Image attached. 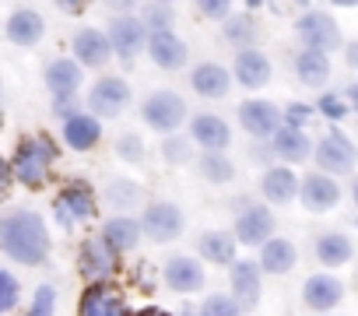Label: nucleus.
Returning a JSON list of instances; mask_svg holds the SVG:
<instances>
[{
    "label": "nucleus",
    "instance_id": "obj_41",
    "mask_svg": "<svg viewBox=\"0 0 358 316\" xmlns=\"http://www.w3.org/2000/svg\"><path fill=\"white\" fill-rule=\"evenodd\" d=\"M116 151L127 158V162H141V158H144V144H141L134 134H123L120 144H116Z\"/></svg>",
    "mask_w": 358,
    "mask_h": 316
},
{
    "label": "nucleus",
    "instance_id": "obj_37",
    "mask_svg": "<svg viewBox=\"0 0 358 316\" xmlns=\"http://www.w3.org/2000/svg\"><path fill=\"white\" fill-rule=\"evenodd\" d=\"M316 109L327 116V120H344L348 113H351V106H348V99L344 95H334V92H327L320 102H316Z\"/></svg>",
    "mask_w": 358,
    "mask_h": 316
},
{
    "label": "nucleus",
    "instance_id": "obj_51",
    "mask_svg": "<svg viewBox=\"0 0 358 316\" xmlns=\"http://www.w3.org/2000/svg\"><path fill=\"white\" fill-rule=\"evenodd\" d=\"M137 316H169V313H162V309H141Z\"/></svg>",
    "mask_w": 358,
    "mask_h": 316
},
{
    "label": "nucleus",
    "instance_id": "obj_46",
    "mask_svg": "<svg viewBox=\"0 0 358 316\" xmlns=\"http://www.w3.org/2000/svg\"><path fill=\"white\" fill-rule=\"evenodd\" d=\"M57 8H60L64 15H85L88 0H57Z\"/></svg>",
    "mask_w": 358,
    "mask_h": 316
},
{
    "label": "nucleus",
    "instance_id": "obj_52",
    "mask_svg": "<svg viewBox=\"0 0 358 316\" xmlns=\"http://www.w3.org/2000/svg\"><path fill=\"white\" fill-rule=\"evenodd\" d=\"M351 201H355V204H358V180H355V183H351Z\"/></svg>",
    "mask_w": 358,
    "mask_h": 316
},
{
    "label": "nucleus",
    "instance_id": "obj_48",
    "mask_svg": "<svg viewBox=\"0 0 358 316\" xmlns=\"http://www.w3.org/2000/svg\"><path fill=\"white\" fill-rule=\"evenodd\" d=\"M8 187H11V166L4 162V158H0V197L8 194Z\"/></svg>",
    "mask_w": 358,
    "mask_h": 316
},
{
    "label": "nucleus",
    "instance_id": "obj_8",
    "mask_svg": "<svg viewBox=\"0 0 358 316\" xmlns=\"http://www.w3.org/2000/svg\"><path fill=\"white\" fill-rule=\"evenodd\" d=\"M130 102V85L123 78H102L88 92V106L95 116H120Z\"/></svg>",
    "mask_w": 358,
    "mask_h": 316
},
{
    "label": "nucleus",
    "instance_id": "obj_57",
    "mask_svg": "<svg viewBox=\"0 0 358 316\" xmlns=\"http://www.w3.org/2000/svg\"><path fill=\"white\" fill-rule=\"evenodd\" d=\"M355 225H358V218H355Z\"/></svg>",
    "mask_w": 358,
    "mask_h": 316
},
{
    "label": "nucleus",
    "instance_id": "obj_23",
    "mask_svg": "<svg viewBox=\"0 0 358 316\" xmlns=\"http://www.w3.org/2000/svg\"><path fill=\"white\" fill-rule=\"evenodd\" d=\"M46 88L53 92V99H74V92L81 88V64L78 60H53L46 67Z\"/></svg>",
    "mask_w": 358,
    "mask_h": 316
},
{
    "label": "nucleus",
    "instance_id": "obj_29",
    "mask_svg": "<svg viewBox=\"0 0 358 316\" xmlns=\"http://www.w3.org/2000/svg\"><path fill=\"white\" fill-rule=\"evenodd\" d=\"M316 257H320L323 267H341V264H348L355 257V246H351V239L344 232H323L316 239Z\"/></svg>",
    "mask_w": 358,
    "mask_h": 316
},
{
    "label": "nucleus",
    "instance_id": "obj_43",
    "mask_svg": "<svg viewBox=\"0 0 358 316\" xmlns=\"http://www.w3.org/2000/svg\"><path fill=\"white\" fill-rule=\"evenodd\" d=\"M109 197H113L116 204H134V201H137V187H134L130 180H116L113 190H109Z\"/></svg>",
    "mask_w": 358,
    "mask_h": 316
},
{
    "label": "nucleus",
    "instance_id": "obj_42",
    "mask_svg": "<svg viewBox=\"0 0 358 316\" xmlns=\"http://www.w3.org/2000/svg\"><path fill=\"white\" fill-rule=\"evenodd\" d=\"M194 4H197V11L208 15V18H225V15L232 11V0H194Z\"/></svg>",
    "mask_w": 358,
    "mask_h": 316
},
{
    "label": "nucleus",
    "instance_id": "obj_35",
    "mask_svg": "<svg viewBox=\"0 0 358 316\" xmlns=\"http://www.w3.org/2000/svg\"><path fill=\"white\" fill-rule=\"evenodd\" d=\"M141 22H144V29H151V32H162V29H172L176 15H172V8L165 4V0H155V4L141 8Z\"/></svg>",
    "mask_w": 358,
    "mask_h": 316
},
{
    "label": "nucleus",
    "instance_id": "obj_20",
    "mask_svg": "<svg viewBox=\"0 0 358 316\" xmlns=\"http://www.w3.org/2000/svg\"><path fill=\"white\" fill-rule=\"evenodd\" d=\"M165 285L172 292H197L204 285V267L194 260V257H172L165 264Z\"/></svg>",
    "mask_w": 358,
    "mask_h": 316
},
{
    "label": "nucleus",
    "instance_id": "obj_9",
    "mask_svg": "<svg viewBox=\"0 0 358 316\" xmlns=\"http://www.w3.org/2000/svg\"><path fill=\"white\" fill-rule=\"evenodd\" d=\"M57 215H60V225H64V229H71L74 222H92V218H95L92 187H88V183H71V187L57 197Z\"/></svg>",
    "mask_w": 358,
    "mask_h": 316
},
{
    "label": "nucleus",
    "instance_id": "obj_22",
    "mask_svg": "<svg viewBox=\"0 0 358 316\" xmlns=\"http://www.w3.org/2000/svg\"><path fill=\"white\" fill-rule=\"evenodd\" d=\"M232 299L243 309H253L260 302V267L253 260L232 264Z\"/></svg>",
    "mask_w": 358,
    "mask_h": 316
},
{
    "label": "nucleus",
    "instance_id": "obj_7",
    "mask_svg": "<svg viewBox=\"0 0 358 316\" xmlns=\"http://www.w3.org/2000/svg\"><path fill=\"white\" fill-rule=\"evenodd\" d=\"M141 229H144L155 243H169V239H176L179 232H183V211H179L176 204L158 201V204H151V208L141 215Z\"/></svg>",
    "mask_w": 358,
    "mask_h": 316
},
{
    "label": "nucleus",
    "instance_id": "obj_53",
    "mask_svg": "<svg viewBox=\"0 0 358 316\" xmlns=\"http://www.w3.org/2000/svg\"><path fill=\"white\" fill-rule=\"evenodd\" d=\"M246 4H250V8H264V4H267V0H246Z\"/></svg>",
    "mask_w": 358,
    "mask_h": 316
},
{
    "label": "nucleus",
    "instance_id": "obj_26",
    "mask_svg": "<svg viewBox=\"0 0 358 316\" xmlns=\"http://www.w3.org/2000/svg\"><path fill=\"white\" fill-rule=\"evenodd\" d=\"M190 85H194V92L204 95V99H222V95H229V88H232V74H229L222 64H197Z\"/></svg>",
    "mask_w": 358,
    "mask_h": 316
},
{
    "label": "nucleus",
    "instance_id": "obj_36",
    "mask_svg": "<svg viewBox=\"0 0 358 316\" xmlns=\"http://www.w3.org/2000/svg\"><path fill=\"white\" fill-rule=\"evenodd\" d=\"M201 316H243V306L232 295H211L201 309Z\"/></svg>",
    "mask_w": 358,
    "mask_h": 316
},
{
    "label": "nucleus",
    "instance_id": "obj_24",
    "mask_svg": "<svg viewBox=\"0 0 358 316\" xmlns=\"http://www.w3.org/2000/svg\"><path fill=\"white\" fill-rule=\"evenodd\" d=\"M295 74H299V81H302L306 88H323V85L330 81V53L306 46V50L295 57Z\"/></svg>",
    "mask_w": 358,
    "mask_h": 316
},
{
    "label": "nucleus",
    "instance_id": "obj_10",
    "mask_svg": "<svg viewBox=\"0 0 358 316\" xmlns=\"http://www.w3.org/2000/svg\"><path fill=\"white\" fill-rule=\"evenodd\" d=\"M148 57H151L162 71H179V67L187 64L190 50H187V43L179 39L172 29H162V32H151V36H148Z\"/></svg>",
    "mask_w": 358,
    "mask_h": 316
},
{
    "label": "nucleus",
    "instance_id": "obj_17",
    "mask_svg": "<svg viewBox=\"0 0 358 316\" xmlns=\"http://www.w3.org/2000/svg\"><path fill=\"white\" fill-rule=\"evenodd\" d=\"M302 299H306L309 309L327 313V309H334V306L344 299V285H341L334 274H313V278L302 285Z\"/></svg>",
    "mask_w": 358,
    "mask_h": 316
},
{
    "label": "nucleus",
    "instance_id": "obj_5",
    "mask_svg": "<svg viewBox=\"0 0 358 316\" xmlns=\"http://www.w3.org/2000/svg\"><path fill=\"white\" fill-rule=\"evenodd\" d=\"M183 116H187V102L176 92H151L144 99V120L158 134H172L179 123H183Z\"/></svg>",
    "mask_w": 358,
    "mask_h": 316
},
{
    "label": "nucleus",
    "instance_id": "obj_18",
    "mask_svg": "<svg viewBox=\"0 0 358 316\" xmlns=\"http://www.w3.org/2000/svg\"><path fill=\"white\" fill-rule=\"evenodd\" d=\"M271 144H274V155L281 158V162H306L309 151H313L309 134L302 127H288V123H281L271 134Z\"/></svg>",
    "mask_w": 358,
    "mask_h": 316
},
{
    "label": "nucleus",
    "instance_id": "obj_32",
    "mask_svg": "<svg viewBox=\"0 0 358 316\" xmlns=\"http://www.w3.org/2000/svg\"><path fill=\"white\" fill-rule=\"evenodd\" d=\"M137 236H141V225H137L134 218H109V222L102 225V239H106L116 253L137 246Z\"/></svg>",
    "mask_w": 358,
    "mask_h": 316
},
{
    "label": "nucleus",
    "instance_id": "obj_40",
    "mask_svg": "<svg viewBox=\"0 0 358 316\" xmlns=\"http://www.w3.org/2000/svg\"><path fill=\"white\" fill-rule=\"evenodd\" d=\"M309 120H313V106H302V102H292L281 116V123H288V127H306Z\"/></svg>",
    "mask_w": 358,
    "mask_h": 316
},
{
    "label": "nucleus",
    "instance_id": "obj_44",
    "mask_svg": "<svg viewBox=\"0 0 358 316\" xmlns=\"http://www.w3.org/2000/svg\"><path fill=\"white\" fill-rule=\"evenodd\" d=\"M187 151L190 148L183 141H172V137L165 141V158H169V162H187Z\"/></svg>",
    "mask_w": 358,
    "mask_h": 316
},
{
    "label": "nucleus",
    "instance_id": "obj_56",
    "mask_svg": "<svg viewBox=\"0 0 358 316\" xmlns=\"http://www.w3.org/2000/svg\"><path fill=\"white\" fill-rule=\"evenodd\" d=\"M165 4H172V0H165Z\"/></svg>",
    "mask_w": 358,
    "mask_h": 316
},
{
    "label": "nucleus",
    "instance_id": "obj_21",
    "mask_svg": "<svg viewBox=\"0 0 358 316\" xmlns=\"http://www.w3.org/2000/svg\"><path fill=\"white\" fill-rule=\"evenodd\" d=\"M113 271H116V250H113L102 236H99V239H88L85 250H81V274L102 281V278H109Z\"/></svg>",
    "mask_w": 358,
    "mask_h": 316
},
{
    "label": "nucleus",
    "instance_id": "obj_31",
    "mask_svg": "<svg viewBox=\"0 0 358 316\" xmlns=\"http://www.w3.org/2000/svg\"><path fill=\"white\" fill-rule=\"evenodd\" d=\"M197 250L211 264H232L236 260V236L232 232H204Z\"/></svg>",
    "mask_w": 358,
    "mask_h": 316
},
{
    "label": "nucleus",
    "instance_id": "obj_55",
    "mask_svg": "<svg viewBox=\"0 0 358 316\" xmlns=\"http://www.w3.org/2000/svg\"><path fill=\"white\" fill-rule=\"evenodd\" d=\"M183 316H194V313H183Z\"/></svg>",
    "mask_w": 358,
    "mask_h": 316
},
{
    "label": "nucleus",
    "instance_id": "obj_27",
    "mask_svg": "<svg viewBox=\"0 0 358 316\" xmlns=\"http://www.w3.org/2000/svg\"><path fill=\"white\" fill-rule=\"evenodd\" d=\"M99 137H102V127H99L95 116H88V113H74V116H67V123H64V141H67L74 151H88V148H95Z\"/></svg>",
    "mask_w": 358,
    "mask_h": 316
},
{
    "label": "nucleus",
    "instance_id": "obj_28",
    "mask_svg": "<svg viewBox=\"0 0 358 316\" xmlns=\"http://www.w3.org/2000/svg\"><path fill=\"white\" fill-rule=\"evenodd\" d=\"M260 190H264V197L271 201V204H288V201H295V194H299V180H295V173L292 169H267L264 173V183H260Z\"/></svg>",
    "mask_w": 358,
    "mask_h": 316
},
{
    "label": "nucleus",
    "instance_id": "obj_6",
    "mask_svg": "<svg viewBox=\"0 0 358 316\" xmlns=\"http://www.w3.org/2000/svg\"><path fill=\"white\" fill-rule=\"evenodd\" d=\"M109 46L120 60H134L141 53V46H148V29L137 15H116L109 22Z\"/></svg>",
    "mask_w": 358,
    "mask_h": 316
},
{
    "label": "nucleus",
    "instance_id": "obj_15",
    "mask_svg": "<svg viewBox=\"0 0 358 316\" xmlns=\"http://www.w3.org/2000/svg\"><path fill=\"white\" fill-rule=\"evenodd\" d=\"M271 232H274V215H271L264 204L246 208V211L239 215V222H236V239L246 243V246H260V243H267Z\"/></svg>",
    "mask_w": 358,
    "mask_h": 316
},
{
    "label": "nucleus",
    "instance_id": "obj_3",
    "mask_svg": "<svg viewBox=\"0 0 358 316\" xmlns=\"http://www.w3.org/2000/svg\"><path fill=\"white\" fill-rule=\"evenodd\" d=\"M313 151H316L320 173H327V176H348L358 166V151H355V144L341 130H330Z\"/></svg>",
    "mask_w": 358,
    "mask_h": 316
},
{
    "label": "nucleus",
    "instance_id": "obj_13",
    "mask_svg": "<svg viewBox=\"0 0 358 316\" xmlns=\"http://www.w3.org/2000/svg\"><path fill=\"white\" fill-rule=\"evenodd\" d=\"M81 316H127V302L113 285L95 281L81 295Z\"/></svg>",
    "mask_w": 358,
    "mask_h": 316
},
{
    "label": "nucleus",
    "instance_id": "obj_4",
    "mask_svg": "<svg viewBox=\"0 0 358 316\" xmlns=\"http://www.w3.org/2000/svg\"><path fill=\"white\" fill-rule=\"evenodd\" d=\"M295 32H299L302 46H309V50L330 53V50L341 46V29H337V22L327 11H306V15H299Z\"/></svg>",
    "mask_w": 358,
    "mask_h": 316
},
{
    "label": "nucleus",
    "instance_id": "obj_33",
    "mask_svg": "<svg viewBox=\"0 0 358 316\" xmlns=\"http://www.w3.org/2000/svg\"><path fill=\"white\" fill-rule=\"evenodd\" d=\"M222 36H225V43L246 50V46H253V39H257V25H253L250 15H236V18L225 22V32H222Z\"/></svg>",
    "mask_w": 358,
    "mask_h": 316
},
{
    "label": "nucleus",
    "instance_id": "obj_12",
    "mask_svg": "<svg viewBox=\"0 0 358 316\" xmlns=\"http://www.w3.org/2000/svg\"><path fill=\"white\" fill-rule=\"evenodd\" d=\"M299 197H302V204H306L309 211H330V208H337V201H341V187H337L334 176L313 173V176H306V180L299 183Z\"/></svg>",
    "mask_w": 358,
    "mask_h": 316
},
{
    "label": "nucleus",
    "instance_id": "obj_30",
    "mask_svg": "<svg viewBox=\"0 0 358 316\" xmlns=\"http://www.w3.org/2000/svg\"><path fill=\"white\" fill-rule=\"evenodd\" d=\"M260 267L267 274H288L295 267V246L288 239H267L260 253Z\"/></svg>",
    "mask_w": 358,
    "mask_h": 316
},
{
    "label": "nucleus",
    "instance_id": "obj_47",
    "mask_svg": "<svg viewBox=\"0 0 358 316\" xmlns=\"http://www.w3.org/2000/svg\"><path fill=\"white\" fill-rule=\"evenodd\" d=\"M344 60H348L351 71H358V39H351V43L344 46Z\"/></svg>",
    "mask_w": 358,
    "mask_h": 316
},
{
    "label": "nucleus",
    "instance_id": "obj_54",
    "mask_svg": "<svg viewBox=\"0 0 358 316\" xmlns=\"http://www.w3.org/2000/svg\"><path fill=\"white\" fill-rule=\"evenodd\" d=\"M0 127H4V116H0Z\"/></svg>",
    "mask_w": 358,
    "mask_h": 316
},
{
    "label": "nucleus",
    "instance_id": "obj_2",
    "mask_svg": "<svg viewBox=\"0 0 358 316\" xmlns=\"http://www.w3.org/2000/svg\"><path fill=\"white\" fill-rule=\"evenodd\" d=\"M57 162V144L43 134L29 137L18 144V155H15V162H11V176L18 183H25L29 190H39L46 180H50V169Z\"/></svg>",
    "mask_w": 358,
    "mask_h": 316
},
{
    "label": "nucleus",
    "instance_id": "obj_1",
    "mask_svg": "<svg viewBox=\"0 0 358 316\" xmlns=\"http://www.w3.org/2000/svg\"><path fill=\"white\" fill-rule=\"evenodd\" d=\"M0 250L18 264H43L50 253V232L46 222L36 211H15L0 222Z\"/></svg>",
    "mask_w": 358,
    "mask_h": 316
},
{
    "label": "nucleus",
    "instance_id": "obj_14",
    "mask_svg": "<svg viewBox=\"0 0 358 316\" xmlns=\"http://www.w3.org/2000/svg\"><path fill=\"white\" fill-rule=\"evenodd\" d=\"M239 123L253 137H271L281 127V113H278V106H271L264 99H253V102H243L239 106Z\"/></svg>",
    "mask_w": 358,
    "mask_h": 316
},
{
    "label": "nucleus",
    "instance_id": "obj_50",
    "mask_svg": "<svg viewBox=\"0 0 358 316\" xmlns=\"http://www.w3.org/2000/svg\"><path fill=\"white\" fill-rule=\"evenodd\" d=\"M334 8H358V0H330Z\"/></svg>",
    "mask_w": 358,
    "mask_h": 316
},
{
    "label": "nucleus",
    "instance_id": "obj_25",
    "mask_svg": "<svg viewBox=\"0 0 358 316\" xmlns=\"http://www.w3.org/2000/svg\"><path fill=\"white\" fill-rule=\"evenodd\" d=\"M190 134H194V141L204 144L208 151H222V148H229V141H232L229 123H225L222 116H215V113H201V116H194Z\"/></svg>",
    "mask_w": 358,
    "mask_h": 316
},
{
    "label": "nucleus",
    "instance_id": "obj_34",
    "mask_svg": "<svg viewBox=\"0 0 358 316\" xmlns=\"http://www.w3.org/2000/svg\"><path fill=\"white\" fill-rule=\"evenodd\" d=\"M201 173H204V180H211V183H229L232 176H236V169H232V162L225 155H218V151H208L204 158H201Z\"/></svg>",
    "mask_w": 358,
    "mask_h": 316
},
{
    "label": "nucleus",
    "instance_id": "obj_45",
    "mask_svg": "<svg viewBox=\"0 0 358 316\" xmlns=\"http://www.w3.org/2000/svg\"><path fill=\"white\" fill-rule=\"evenodd\" d=\"M106 8H109L113 15H134L137 0H106Z\"/></svg>",
    "mask_w": 358,
    "mask_h": 316
},
{
    "label": "nucleus",
    "instance_id": "obj_49",
    "mask_svg": "<svg viewBox=\"0 0 358 316\" xmlns=\"http://www.w3.org/2000/svg\"><path fill=\"white\" fill-rule=\"evenodd\" d=\"M344 99H348V106H351V113H358V85H351Z\"/></svg>",
    "mask_w": 358,
    "mask_h": 316
},
{
    "label": "nucleus",
    "instance_id": "obj_19",
    "mask_svg": "<svg viewBox=\"0 0 358 316\" xmlns=\"http://www.w3.org/2000/svg\"><path fill=\"white\" fill-rule=\"evenodd\" d=\"M46 36V22H43V15L39 11H32V8H18L11 18H8V39L15 43V46H36L39 39Z\"/></svg>",
    "mask_w": 358,
    "mask_h": 316
},
{
    "label": "nucleus",
    "instance_id": "obj_11",
    "mask_svg": "<svg viewBox=\"0 0 358 316\" xmlns=\"http://www.w3.org/2000/svg\"><path fill=\"white\" fill-rule=\"evenodd\" d=\"M232 78H236L243 88H250V92L264 88V85L271 81V60H267V53H264V50H257V46L239 50L236 67H232Z\"/></svg>",
    "mask_w": 358,
    "mask_h": 316
},
{
    "label": "nucleus",
    "instance_id": "obj_39",
    "mask_svg": "<svg viewBox=\"0 0 358 316\" xmlns=\"http://www.w3.org/2000/svg\"><path fill=\"white\" fill-rule=\"evenodd\" d=\"M53 309H57V292H53L50 285H43V288L36 292V302H32L29 316H53Z\"/></svg>",
    "mask_w": 358,
    "mask_h": 316
},
{
    "label": "nucleus",
    "instance_id": "obj_16",
    "mask_svg": "<svg viewBox=\"0 0 358 316\" xmlns=\"http://www.w3.org/2000/svg\"><path fill=\"white\" fill-rule=\"evenodd\" d=\"M74 57L85 67H106V60L113 57L109 36L99 32V29H78L74 32Z\"/></svg>",
    "mask_w": 358,
    "mask_h": 316
},
{
    "label": "nucleus",
    "instance_id": "obj_38",
    "mask_svg": "<svg viewBox=\"0 0 358 316\" xmlns=\"http://www.w3.org/2000/svg\"><path fill=\"white\" fill-rule=\"evenodd\" d=\"M15 306H18V281L8 271H0V313H11Z\"/></svg>",
    "mask_w": 358,
    "mask_h": 316
}]
</instances>
